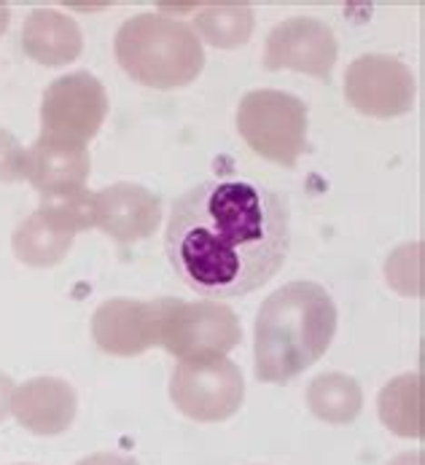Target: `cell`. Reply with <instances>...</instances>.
<instances>
[{
  "label": "cell",
  "mask_w": 425,
  "mask_h": 465,
  "mask_svg": "<svg viewBox=\"0 0 425 465\" xmlns=\"http://www.w3.org/2000/svg\"><path fill=\"white\" fill-rule=\"evenodd\" d=\"M291 245L281 194L251 181H203L175 202L164 251L197 293L245 296L275 277Z\"/></svg>",
  "instance_id": "1"
},
{
  "label": "cell",
  "mask_w": 425,
  "mask_h": 465,
  "mask_svg": "<svg viewBox=\"0 0 425 465\" xmlns=\"http://www.w3.org/2000/svg\"><path fill=\"white\" fill-rule=\"evenodd\" d=\"M337 331V307L329 291L310 280L285 282L256 318V377L285 385L318 363Z\"/></svg>",
  "instance_id": "2"
},
{
  "label": "cell",
  "mask_w": 425,
  "mask_h": 465,
  "mask_svg": "<svg viewBox=\"0 0 425 465\" xmlns=\"http://www.w3.org/2000/svg\"><path fill=\"white\" fill-rule=\"evenodd\" d=\"M122 70L151 89H178L192 84L203 67L205 52L197 33L162 14H138L127 19L114 44Z\"/></svg>",
  "instance_id": "3"
},
{
  "label": "cell",
  "mask_w": 425,
  "mask_h": 465,
  "mask_svg": "<svg viewBox=\"0 0 425 465\" xmlns=\"http://www.w3.org/2000/svg\"><path fill=\"white\" fill-rule=\"evenodd\" d=\"M237 130L262 159L293 167L307 151V105L281 89H253L237 105Z\"/></svg>",
  "instance_id": "4"
},
{
  "label": "cell",
  "mask_w": 425,
  "mask_h": 465,
  "mask_svg": "<svg viewBox=\"0 0 425 465\" xmlns=\"http://www.w3.org/2000/svg\"><path fill=\"white\" fill-rule=\"evenodd\" d=\"M94 226V194L86 189L65 197H44L14 232V256L27 266L60 264L73 248V237Z\"/></svg>",
  "instance_id": "5"
},
{
  "label": "cell",
  "mask_w": 425,
  "mask_h": 465,
  "mask_svg": "<svg viewBox=\"0 0 425 465\" xmlns=\"http://www.w3.org/2000/svg\"><path fill=\"white\" fill-rule=\"evenodd\" d=\"M242 339V329L232 307L200 299V302H181L167 299L159 344L181 358H212L232 352Z\"/></svg>",
  "instance_id": "6"
},
{
  "label": "cell",
  "mask_w": 425,
  "mask_h": 465,
  "mask_svg": "<svg viewBox=\"0 0 425 465\" xmlns=\"http://www.w3.org/2000/svg\"><path fill=\"white\" fill-rule=\"evenodd\" d=\"M245 396V380L226 355L181 361L170 380V399L197 422L229 420Z\"/></svg>",
  "instance_id": "7"
},
{
  "label": "cell",
  "mask_w": 425,
  "mask_h": 465,
  "mask_svg": "<svg viewBox=\"0 0 425 465\" xmlns=\"http://www.w3.org/2000/svg\"><path fill=\"white\" fill-rule=\"evenodd\" d=\"M108 114V94L97 75L75 70L49 84L41 103V134L89 143Z\"/></svg>",
  "instance_id": "8"
},
{
  "label": "cell",
  "mask_w": 425,
  "mask_h": 465,
  "mask_svg": "<svg viewBox=\"0 0 425 465\" xmlns=\"http://www.w3.org/2000/svg\"><path fill=\"white\" fill-rule=\"evenodd\" d=\"M415 73L396 57L363 54L348 65L345 97L358 114L371 119L404 116L415 105Z\"/></svg>",
  "instance_id": "9"
},
{
  "label": "cell",
  "mask_w": 425,
  "mask_h": 465,
  "mask_svg": "<svg viewBox=\"0 0 425 465\" xmlns=\"http://www.w3.org/2000/svg\"><path fill=\"white\" fill-rule=\"evenodd\" d=\"M337 38L331 27L312 16H293L272 27L264 46L267 70H299L315 78H329L337 63Z\"/></svg>",
  "instance_id": "10"
},
{
  "label": "cell",
  "mask_w": 425,
  "mask_h": 465,
  "mask_svg": "<svg viewBox=\"0 0 425 465\" xmlns=\"http://www.w3.org/2000/svg\"><path fill=\"white\" fill-rule=\"evenodd\" d=\"M164 307L167 299H153V302L108 299L94 310L92 336L103 352L119 358H135L148 347L159 344Z\"/></svg>",
  "instance_id": "11"
},
{
  "label": "cell",
  "mask_w": 425,
  "mask_h": 465,
  "mask_svg": "<svg viewBox=\"0 0 425 465\" xmlns=\"http://www.w3.org/2000/svg\"><path fill=\"white\" fill-rule=\"evenodd\" d=\"M92 159L84 143L38 134L25 151V178L44 197H65L84 189Z\"/></svg>",
  "instance_id": "12"
},
{
  "label": "cell",
  "mask_w": 425,
  "mask_h": 465,
  "mask_svg": "<svg viewBox=\"0 0 425 465\" xmlns=\"http://www.w3.org/2000/svg\"><path fill=\"white\" fill-rule=\"evenodd\" d=\"M162 221V202L141 183H114L94 194V226L116 242H138Z\"/></svg>",
  "instance_id": "13"
},
{
  "label": "cell",
  "mask_w": 425,
  "mask_h": 465,
  "mask_svg": "<svg viewBox=\"0 0 425 465\" xmlns=\"http://www.w3.org/2000/svg\"><path fill=\"white\" fill-rule=\"evenodd\" d=\"M75 406V391L65 380L35 377L14 391L11 414L22 428H27L35 436H57L73 425Z\"/></svg>",
  "instance_id": "14"
},
{
  "label": "cell",
  "mask_w": 425,
  "mask_h": 465,
  "mask_svg": "<svg viewBox=\"0 0 425 465\" xmlns=\"http://www.w3.org/2000/svg\"><path fill=\"white\" fill-rule=\"evenodd\" d=\"M22 49L38 65L63 67L81 54L84 35L68 14H60L54 8H35L25 19Z\"/></svg>",
  "instance_id": "15"
},
{
  "label": "cell",
  "mask_w": 425,
  "mask_h": 465,
  "mask_svg": "<svg viewBox=\"0 0 425 465\" xmlns=\"http://www.w3.org/2000/svg\"><path fill=\"white\" fill-rule=\"evenodd\" d=\"M377 411L390 433L401 439H423V377L401 374L390 380L377 399Z\"/></svg>",
  "instance_id": "16"
},
{
  "label": "cell",
  "mask_w": 425,
  "mask_h": 465,
  "mask_svg": "<svg viewBox=\"0 0 425 465\" xmlns=\"http://www.w3.org/2000/svg\"><path fill=\"white\" fill-rule=\"evenodd\" d=\"M194 27H197L194 30L197 38H203L215 49H237L251 41L256 19L248 3L221 0V3H205L197 11Z\"/></svg>",
  "instance_id": "17"
},
{
  "label": "cell",
  "mask_w": 425,
  "mask_h": 465,
  "mask_svg": "<svg viewBox=\"0 0 425 465\" xmlns=\"http://www.w3.org/2000/svg\"><path fill=\"white\" fill-rule=\"evenodd\" d=\"M307 406L323 422L348 425L361 414L363 391L348 374H340V371L321 374L307 388Z\"/></svg>",
  "instance_id": "18"
},
{
  "label": "cell",
  "mask_w": 425,
  "mask_h": 465,
  "mask_svg": "<svg viewBox=\"0 0 425 465\" xmlns=\"http://www.w3.org/2000/svg\"><path fill=\"white\" fill-rule=\"evenodd\" d=\"M385 277L401 296H423V242H410L393 251L385 264Z\"/></svg>",
  "instance_id": "19"
},
{
  "label": "cell",
  "mask_w": 425,
  "mask_h": 465,
  "mask_svg": "<svg viewBox=\"0 0 425 465\" xmlns=\"http://www.w3.org/2000/svg\"><path fill=\"white\" fill-rule=\"evenodd\" d=\"M25 178V148L8 130L0 127V181L14 183Z\"/></svg>",
  "instance_id": "20"
},
{
  "label": "cell",
  "mask_w": 425,
  "mask_h": 465,
  "mask_svg": "<svg viewBox=\"0 0 425 465\" xmlns=\"http://www.w3.org/2000/svg\"><path fill=\"white\" fill-rule=\"evenodd\" d=\"M14 391H16V388H14V382H11V377L0 371V422H3V420H5V414L11 411Z\"/></svg>",
  "instance_id": "21"
},
{
  "label": "cell",
  "mask_w": 425,
  "mask_h": 465,
  "mask_svg": "<svg viewBox=\"0 0 425 465\" xmlns=\"http://www.w3.org/2000/svg\"><path fill=\"white\" fill-rule=\"evenodd\" d=\"M78 465H138L133 458L124 455H111V452H100V455H89Z\"/></svg>",
  "instance_id": "22"
},
{
  "label": "cell",
  "mask_w": 425,
  "mask_h": 465,
  "mask_svg": "<svg viewBox=\"0 0 425 465\" xmlns=\"http://www.w3.org/2000/svg\"><path fill=\"white\" fill-rule=\"evenodd\" d=\"M390 465H423V452H404Z\"/></svg>",
  "instance_id": "23"
},
{
  "label": "cell",
  "mask_w": 425,
  "mask_h": 465,
  "mask_svg": "<svg viewBox=\"0 0 425 465\" xmlns=\"http://www.w3.org/2000/svg\"><path fill=\"white\" fill-rule=\"evenodd\" d=\"M8 22H11V14H8V5H5V3H0V35L5 33V27H8Z\"/></svg>",
  "instance_id": "24"
}]
</instances>
